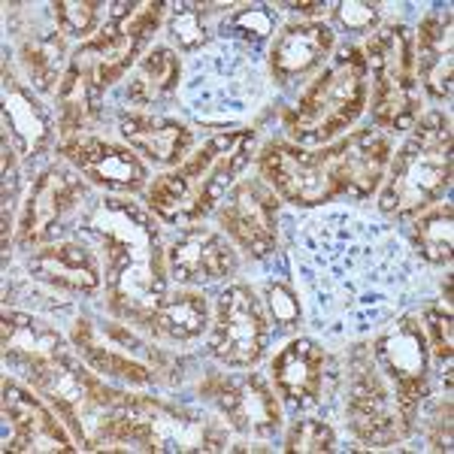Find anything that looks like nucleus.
Instances as JSON below:
<instances>
[{
    "label": "nucleus",
    "mask_w": 454,
    "mask_h": 454,
    "mask_svg": "<svg viewBox=\"0 0 454 454\" xmlns=\"http://www.w3.org/2000/svg\"><path fill=\"white\" fill-rule=\"evenodd\" d=\"M387 160L391 140L372 128H361L325 149L267 143L258 155V173L279 200L294 207H321L340 197H372L387 173Z\"/></svg>",
    "instance_id": "nucleus-1"
},
{
    "label": "nucleus",
    "mask_w": 454,
    "mask_h": 454,
    "mask_svg": "<svg viewBox=\"0 0 454 454\" xmlns=\"http://www.w3.org/2000/svg\"><path fill=\"white\" fill-rule=\"evenodd\" d=\"M82 231L106 252V306L115 318L149 327L167 297V248L149 209L104 197L88 209Z\"/></svg>",
    "instance_id": "nucleus-2"
},
{
    "label": "nucleus",
    "mask_w": 454,
    "mask_h": 454,
    "mask_svg": "<svg viewBox=\"0 0 454 454\" xmlns=\"http://www.w3.org/2000/svg\"><path fill=\"white\" fill-rule=\"evenodd\" d=\"M252 149L254 130L248 128L215 134L179 167L149 182L145 188L149 212H155L164 224H197L224 200L237 176L252 160Z\"/></svg>",
    "instance_id": "nucleus-3"
},
{
    "label": "nucleus",
    "mask_w": 454,
    "mask_h": 454,
    "mask_svg": "<svg viewBox=\"0 0 454 454\" xmlns=\"http://www.w3.org/2000/svg\"><path fill=\"white\" fill-rule=\"evenodd\" d=\"M94 449L137 451H224L227 424L222 415H207L176 406L149 394H130L100 427Z\"/></svg>",
    "instance_id": "nucleus-4"
},
{
    "label": "nucleus",
    "mask_w": 454,
    "mask_h": 454,
    "mask_svg": "<svg viewBox=\"0 0 454 454\" xmlns=\"http://www.w3.org/2000/svg\"><path fill=\"white\" fill-rule=\"evenodd\" d=\"M409 140L387 160L379 209L391 218H412L442 203L451 188V119L442 109H430L412 124Z\"/></svg>",
    "instance_id": "nucleus-5"
},
{
    "label": "nucleus",
    "mask_w": 454,
    "mask_h": 454,
    "mask_svg": "<svg viewBox=\"0 0 454 454\" xmlns=\"http://www.w3.org/2000/svg\"><path fill=\"white\" fill-rule=\"evenodd\" d=\"M370 100V67L361 46H346L282 115L297 145L331 143L361 119Z\"/></svg>",
    "instance_id": "nucleus-6"
},
{
    "label": "nucleus",
    "mask_w": 454,
    "mask_h": 454,
    "mask_svg": "<svg viewBox=\"0 0 454 454\" xmlns=\"http://www.w3.org/2000/svg\"><path fill=\"white\" fill-rule=\"evenodd\" d=\"M31 387L58 412V419L67 424L79 449H94L100 427L109 415L121 406L128 391L106 385L100 372H94L79 357L76 348H64L55 357L21 370Z\"/></svg>",
    "instance_id": "nucleus-7"
},
{
    "label": "nucleus",
    "mask_w": 454,
    "mask_h": 454,
    "mask_svg": "<svg viewBox=\"0 0 454 454\" xmlns=\"http://www.w3.org/2000/svg\"><path fill=\"white\" fill-rule=\"evenodd\" d=\"M372 70V121L382 130H409L421 119V82L415 36L406 25H387L364 46Z\"/></svg>",
    "instance_id": "nucleus-8"
},
{
    "label": "nucleus",
    "mask_w": 454,
    "mask_h": 454,
    "mask_svg": "<svg viewBox=\"0 0 454 454\" xmlns=\"http://www.w3.org/2000/svg\"><path fill=\"white\" fill-rule=\"evenodd\" d=\"M70 342L88 367L104 379H121L130 385L173 382V357L137 333L134 325H98L91 318H79L70 331Z\"/></svg>",
    "instance_id": "nucleus-9"
},
{
    "label": "nucleus",
    "mask_w": 454,
    "mask_h": 454,
    "mask_svg": "<svg viewBox=\"0 0 454 454\" xmlns=\"http://www.w3.org/2000/svg\"><path fill=\"white\" fill-rule=\"evenodd\" d=\"M346 419L351 434L370 449H387L412 434V424L403 419L391 382L379 370L370 342L355 346L348 361V400Z\"/></svg>",
    "instance_id": "nucleus-10"
},
{
    "label": "nucleus",
    "mask_w": 454,
    "mask_h": 454,
    "mask_svg": "<svg viewBox=\"0 0 454 454\" xmlns=\"http://www.w3.org/2000/svg\"><path fill=\"white\" fill-rule=\"evenodd\" d=\"M379 370L391 382L403 419L415 427L419 409L427 397V370H430V346L421 327V315H403L385 333L370 342Z\"/></svg>",
    "instance_id": "nucleus-11"
},
{
    "label": "nucleus",
    "mask_w": 454,
    "mask_h": 454,
    "mask_svg": "<svg viewBox=\"0 0 454 454\" xmlns=\"http://www.w3.org/2000/svg\"><path fill=\"white\" fill-rule=\"evenodd\" d=\"M270 321L263 303L248 285L233 282L218 297L215 321L209 333V351L224 367H254L263 357Z\"/></svg>",
    "instance_id": "nucleus-12"
},
{
    "label": "nucleus",
    "mask_w": 454,
    "mask_h": 454,
    "mask_svg": "<svg viewBox=\"0 0 454 454\" xmlns=\"http://www.w3.org/2000/svg\"><path fill=\"white\" fill-rule=\"evenodd\" d=\"M200 397L222 415L227 427L243 436H273L282 427V406L261 372H207Z\"/></svg>",
    "instance_id": "nucleus-13"
},
{
    "label": "nucleus",
    "mask_w": 454,
    "mask_h": 454,
    "mask_svg": "<svg viewBox=\"0 0 454 454\" xmlns=\"http://www.w3.org/2000/svg\"><path fill=\"white\" fill-rule=\"evenodd\" d=\"M218 224L252 258H267L279 243V194L263 179H237L218 207Z\"/></svg>",
    "instance_id": "nucleus-14"
},
{
    "label": "nucleus",
    "mask_w": 454,
    "mask_h": 454,
    "mask_svg": "<svg viewBox=\"0 0 454 454\" xmlns=\"http://www.w3.org/2000/svg\"><path fill=\"white\" fill-rule=\"evenodd\" d=\"M4 451H76V439L40 394L4 382Z\"/></svg>",
    "instance_id": "nucleus-15"
},
{
    "label": "nucleus",
    "mask_w": 454,
    "mask_h": 454,
    "mask_svg": "<svg viewBox=\"0 0 454 454\" xmlns=\"http://www.w3.org/2000/svg\"><path fill=\"white\" fill-rule=\"evenodd\" d=\"M58 152L91 185L106 188V192L137 194L143 188H149V167L143 164V158L130 145H119V143L100 140V137L82 134V137L61 140Z\"/></svg>",
    "instance_id": "nucleus-16"
},
{
    "label": "nucleus",
    "mask_w": 454,
    "mask_h": 454,
    "mask_svg": "<svg viewBox=\"0 0 454 454\" xmlns=\"http://www.w3.org/2000/svg\"><path fill=\"white\" fill-rule=\"evenodd\" d=\"M88 197V185L67 167H49L40 173V179L31 185L25 207H21L16 243L21 248H31L49 243L55 237L58 224L70 215Z\"/></svg>",
    "instance_id": "nucleus-17"
},
{
    "label": "nucleus",
    "mask_w": 454,
    "mask_h": 454,
    "mask_svg": "<svg viewBox=\"0 0 454 454\" xmlns=\"http://www.w3.org/2000/svg\"><path fill=\"white\" fill-rule=\"evenodd\" d=\"M145 49V40L134 36L124 25L106 21L98 36L76 49L67 61V73L91 88L98 98H104L106 88L115 85L119 79L137 64V58Z\"/></svg>",
    "instance_id": "nucleus-18"
},
{
    "label": "nucleus",
    "mask_w": 454,
    "mask_h": 454,
    "mask_svg": "<svg viewBox=\"0 0 454 454\" xmlns=\"http://www.w3.org/2000/svg\"><path fill=\"white\" fill-rule=\"evenodd\" d=\"M239 258L222 233L209 227H188L167 248V273L179 285H207L233 276Z\"/></svg>",
    "instance_id": "nucleus-19"
},
{
    "label": "nucleus",
    "mask_w": 454,
    "mask_h": 454,
    "mask_svg": "<svg viewBox=\"0 0 454 454\" xmlns=\"http://www.w3.org/2000/svg\"><path fill=\"white\" fill-rule=\"evenodd\" d=\"M333 31L331 25L318 19L291 21L276 36L273 49H270V73L279 85H288L294 79L306 76L315 67L325 64V58L333 49Z\"/></svg>",
    "instance_id": "nucleus-20"
},
{
    "label": "nucleus",
    "mask_w": 454,
    "mask_h": 454,
    "mask_svg": "<svg viewBox=\"0 0 454 454\" xmlns=\"http://www.w3.org/2000/svg\"><path fill=\"white\" fill-rule=\"evenodd\" d=\"M325 367L327 355L325 348L315 340H291L279 355L273 357V385L291 406L306 409L315 406L321 397V387H325Z\"/></svg>",
    "instance_id": "nucleus-21"
},
{
    "label": "nucleus",
    "mask_w": 454,
    "mask_h": 454,
    "mask_svg": "<svg viewBox=\"0 0 454 454\" xmlns=\"http://www.w3.org/2000/svg\"><path fill=\"white\" fill-rule=\"evenodd\" d=\"M27 273L52 288L73 291V294H94L104 285L98 254L79 243H52L36 248L27 261Z\"/></svg>",
    "instance_id": "nucleus-22"
},
{
    "label": "nucleus",
    "mask_w": 454,
    "mask_h": 454,
    "mask_svg": "<svg viewBox=\"0 0 454 454\" xmlns=\"http://www.w3.org/2000/svg\"><path fill=\"white\" fill-rule=\"evenodd\" d=\"M415 36V67L419 82L434 100L451 98V70H454V21L451 10L427 12Z\"/></svg>",
    "instance_id": "nucleus-23"
},
{
    "label": "nucleus",
    "mask_w": 454,
    "mask_h": 454,
    "mask_svg": "<svg viewBox=\"0 0 454 454\" xmlns=\"http://www.w3.org/2000/svg\"><path fill=\"white\" fill-rule=\"evenodd\" d=\"M4 134L12 137L25 158L43 155L52 145L55 134L46 106L12 76L10 67H4Z\"/></svg>",
    "instance_id": "nucleus-24"
},
{
    "label": "nucleus",
    "mask_w": 454,
    "mask_h": 454,
    "mask_svg": "<svg viewBox=\"0 0 454 454\" xmlns=\"http://www.w3.org/2000/svg\"><path fill=\"white\" fill-rule=\"evenodd\" d=\"M119 134L130 149L160 167H179L185 160V152L194 143V134L188 124L149 113H124L119 121Z\"/></svg>",
    "instance_id": "nucleus-25"
},
{
    "label": "nucleus",
    "mask_w": 454,
    "mask_h": 454,
    "mask_svg": "<svg viewBox=\"0 0 454 454\" xmlns=\"http://www.w3.org/2000/svg\"><path fill=\"white\" fill-rule=\"evenodd\" d=\"M0 348H4L6 364L25 370L31 364L49 361L67 346H64V336L49 321L6 306L0 315Z\"/></svg>",
    "instance_id": "nucleus-26"
},
{
    "label": "nucleus",
    "mask_w": 454,
    "mask_h": 454,
    "mask_svg": "<svg viewBox=\"0 0 454 454\" xmlns=\"http://www.w3.org/2000/svg\"><path fill=\"white\" fill-rule=\"evenodd\" d=\"M209 327V303L197 291H179L167 294L164 303L152 315L145 331L155 333L158 340L167 342H192Z\"/></svg>",
    "instance_id": "nucleus-27"
},
{
    "label": "nucleus",
    "mask_w": 454,
    "mask_h": 454,
    "mask_svg": "<svg viewBox=\"0 0 454 454\" xmlns=\"http://www.w3.org/2000/svg\"><path fill=\"white\" fill-rule=\"evenodd\" d=\"M182 79V61L170 46L149 49L140 61H137L134 73L128 82V100L134 106H152L158 100L170 98L179 88Z\"/></svg>",
    "instance_id": "nucleus-28"
},
{
    "label": "nucleus",
    "mask_w": 454,
    "mask_h": 454,
    "mask_svg": "<svg viewBox=\"0 0 454 454\" xmlns=\"http://www.w3.org/2000/svg\"><path fill=\"white\" fill-rule=\"evenodd\" d=\"M64 52H67V43H64V34H58V31L21 43L19 61H21V67H25V76L34 91L58 94L61 79H64V73H61Z\"/></svg>",
    "instance_id": "nucleus-29"
},
{
    "label": "nucleus",
    "mask_w": 454,
    "mask_h": 454,
    "mask_svg": "<svg viewBox=\"0 0 454 454\" xmlns=\"http://www.w3.org/2000/svg\"><path fill=\"white\" fill-rule=\"evenodd\" d=\"M412 246L427 263L449 267L454 252V209L451 203H434L412 224Z\"/></svg>",
    "instance_id": "nucleus-30"
},
{
    "label": "nucleus",
    "mask_w": 454,
    "mask_h": 454,
    "mask_svg": "<svg viewBox=\"0 0 454 454\" xmlns=\"http://www.w3.org/2000/svg\"><path fill=\"white\" fill-rule=\"evenodd\" d=\"M55 10V21L58 31L64 36H79V40H91V36L100 34V25H106V4H98V0H61V4L52 6Z\"/></svg>",
    "instance_id": "nucleus-31"
},
{
    "label": "nucleus",
    "mask_w": 454,
    "mask_h": 454,
    "mask_svg": "<svg viewBox=\"0 0 454 454\" xmlns=\"http://www.w3.org/2000/svg\"><path fill=\"white\" fill-rule=\"evenodd\" d=\"M209 16H212V6H203V4H176L173 6L167 27H170V36L182 52H197V49L209 40V27H207Z\"/></svg>",
    "instance_id": "nucleus-32"
},
{
    "label": "nucleus",
    "mask_w": 454,
    "mask_h": 454,
    "mask_svg": "<svg viewBox=\"0 0 454 454\" xmlns=\"http://www.w3.org/2000/svg\"><path fill=\"white\" fill-rule=\"evenodd\" d=\"M421 327H424V336H427L430 355H434L439 364H451V355H454V315H451V306L442 303V300H439V303L424 306Z\"/></svg>",
    "instance_id": "nucleus-33"
},
{
    "label": "nucleus",
    "mask_w": 454,
    "mask_h": 454,
    "mask_svg": "<svg viewBox=\"0 0 454 454\" xmlns=\"http://www.w3.org/2000/svg\"><path fill=\"white\" fill-rule=\"evenodd\" d=\"M336 449V434L331 424L318 419H300L291 424L285 436V451H303V454H325Z\"/></svg>",
    "instance_id": "nucleus-34"
},
{
    "label": "nucleus",
    "mask_w": 454,
    "mask_h": 454,
    "mask_svg": "<svg viewBox=\"0 0 454 454\" xmlns=\"http://www.w3.org/2000/svg\"><path fill=\"white\" fill-rule=\"evenodd\" d=\"M227 31L246 43H261L273 31V16L267 6H239L231 19H227Z\"/></svg>",
    "instance_id": "nucleus-35"
},
{
    "label": "nucleus",
    "mask_w": 454,
    "mask_h": 454,
    "mask_svg": "<svg viewBox=\"0 0 454 454\" xmlns=\"http://www.w3.org/2000/svg\"><path fill=\"white\" fill-rule=\"evenodd\" d=\"M263 300L267 309L273 315V321H279L282 327H291L300 321V297L288 282H267L263 285Z\"/></svg>",
    "instance_id": "nucleus-36"
},
{
    "label": "nucleus",
    "mask_w": 454,
    "mask_h": 454,
    "mask_svg": "<svg viewBox=\"0 0 454 454\" xmlns=\"http://www.w3.org/2000/svg\"><path fill=\"white\" fill-rule=\"evenodd\" d=\"M333 12H336V21H340L346 31H355V34L372 31V27L379 25V6L367 4V0H342V4L333 6Z\"/></svg>",
    "instance_id": "nucleus-37"
},
{
    "label": "nucleus",
    "mask_w": 454,
    "mask_h": 454,
    "mask_svg": "<svg viewBox=\"0 0 454 454\" xmlns=\"http://www.w3.org/2000/svg\"><path fill=\"white\" fill-rule=\"evenodd\" d=\"M427 439L436 451H451V397L436 403L427 421Z\"/></svg>",
    "instance_id": "nucleus-38"
},
{
    "label": "nucleus",
    "mask_w": 454,
    "mask_h": 454,
    "mask_svg": "<svg viewBox=\"0 0 454 454\" xmlns=\"http://www.w3.org/2000/svg\"><path fill=\"white\" fill-rule=\"evenodd\" d=\"M291 10H297V12H303V16H321V12L327 10L325 4H288Z\"/></svg>",
    "instance_id": "nucleus-39"
}]
</instances>
